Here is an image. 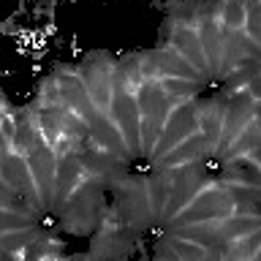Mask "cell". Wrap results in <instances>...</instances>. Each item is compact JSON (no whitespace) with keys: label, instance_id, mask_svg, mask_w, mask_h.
I'll list each match as a JSON object with an SVG mask.
<instances>
[{"label":"cell","instance_id":"6da1fadb","mask_svg":"<svg viewBox=\"0 0 261 261\" xmlns=\"http://www.w3.org/2000/svg\"><path fill=\"white\" fill-rule=\"evenodd\" d=\"M248 24V3L245 0H226L223 8V30L226 33H242Z\"/></svg>","mask_w":261,"mask_h":261},{"label":"cell","instance_id":"7a4b0ae2","mask_svg":"<svg viewBox=\"0 0 261 261\" xmlns=\"http://www.w3.org/2000/svg\"><path fill=\"white\" fill-rule=\"evenodd\" d=\"M71 261H95L90 253H76V256H71Z\"/></svg>","mask_w":261,"mask_h":261}]
</instances>
